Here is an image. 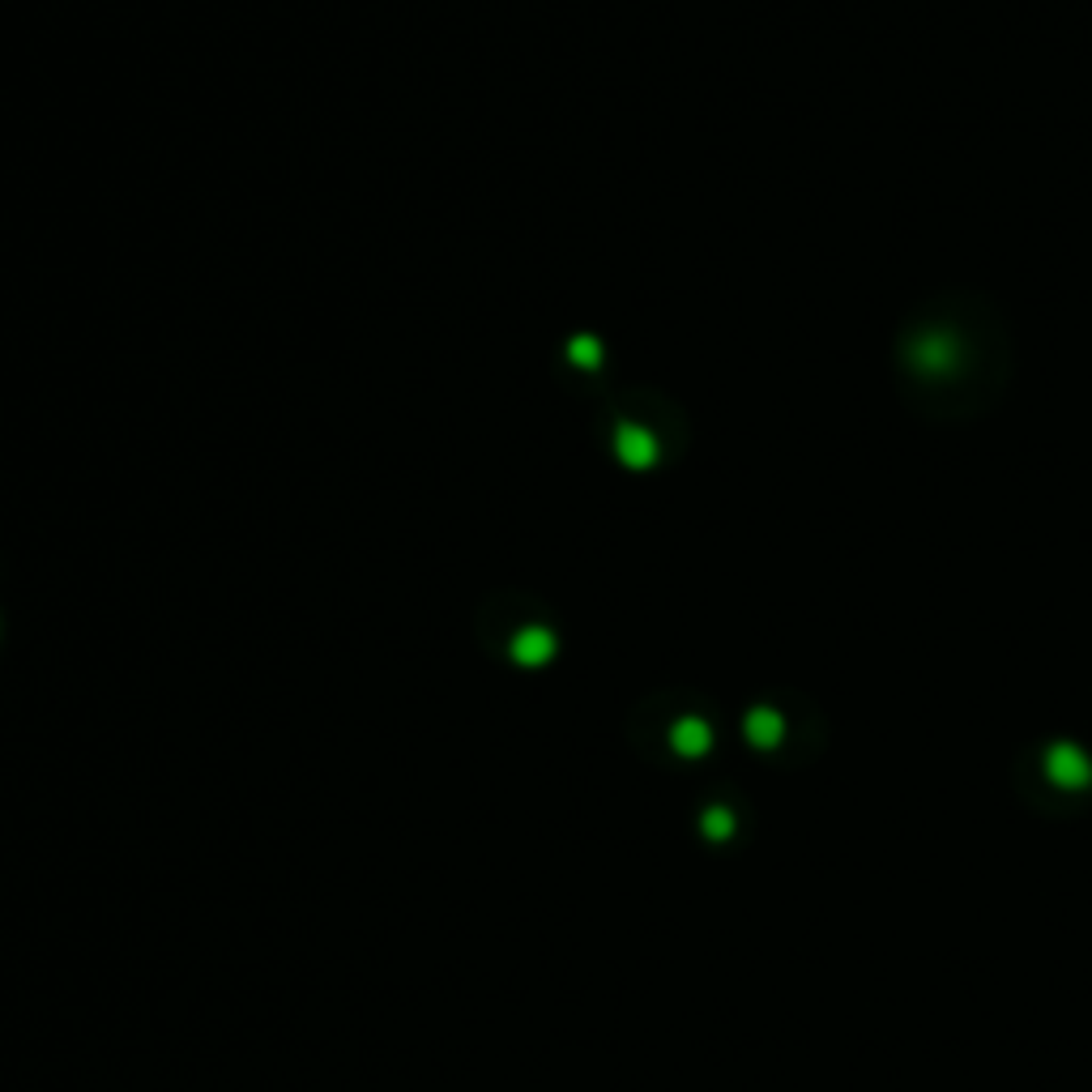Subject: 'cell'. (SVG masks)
<instances>
[{
  "mask_svg": "<svg viewBox=\"0 0 1092 1092\" xmlns=\"http://www.w3.org/2000/svg\"><path fill=\"white\" fill-rule=\"evenodd\" d=\"M1046 776H1050L1055 785H1062V790H1089L1092 764L1080 747L1058 742V747H1050V755H1046Z\"/></svg>",
  "mask_w": 1092,
  "mask_h": 1092,
  "instance_id": "cell-1",
  "label": "cell"
},
{
  "mask_svg": "<svg viewBox=\"0 0 1092 1092\" xmlns=\"http://www.w3.org/2000/svg\"><path fill=\"white\" fill-rule=\"evenodd\" d=\"M701 828H705L708 841H726V837L735 832V815H730L726 807H708L705 819H701Z\"/></svg>",
  "mask_w": 1092,
  "mask_h": 1092,
  "instance_id": "cell-4",
  "label": "cell"
},
{
  "mask_svg": "<svg viewBox=\"0 0 1092 1092\" xmlns=\"http://www.w3.org/2000/svg\"><path fill=\"white\" fill-rule=\"evenodd\" d=\"M670 742H674V751H679V755H687V760H696V755H705V751H708V742H713V735H708V726H705V721H696V717H687V721H679V726H674V735H670Z\"/></svg>",
  "mask_w": 1092,
  "mask_h": 1092,
  "instance_id": "cell-2",
  "label": "cell"
},
{
  "mask_svg": "<svg viewBox=\"0 0 1092 1092\" xmlns=\"http://www.w3.org/2000/svg\"><path fill=\"white\" fill-rule=\"evenodd\" d=\"M747 739L755 742V747H773L781 739V721H776L773 713H755V717H747Z\"/></svg>",
  "mask_w": 1092,
  "mask_h": 1092,
  "instance_id": "cell-3",
  "label": "cell"
},
{
  "mask_svg": "<svg viewBox=\"0 0 1092 1092\" xmlns=\"http://www.w3.org/2000/svg\"><path fill=\"white\" fill-rule=\"evenodd\" d=\"M547 653H551V640H547V632H526L521 640H517V658L529 662V666H533V662H542Z\"/></svg>",
  "mask_w": 1092,
  "mask_h": 1092,
  "instance_id": "cell-5",
  "label": "cell"
}]
</instances>
